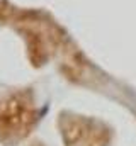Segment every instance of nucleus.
I'll return each mask as SVG.
<instances>
[{"instance_id": "obj_4", "label": "nucleus", "mask_w": 136, "mask_h": 146, "mask_svg": "<svg viewBox=\"0 0 136 146\" xmlns=\"http://www.w3.org/2000/svg\"><path fill=\"white\" fill-rule=\"evenodd\" d=\"M29 146H43V145H39V143H34V145H29Z\"/></svg>"}, {"instance_id": "obj_2", "label": "nucleus", "mask_w": 136, "mask_h": 146, "mask_svg": "<svg viewBox=\"0 0 136 146\" xmlns=\"http://www.w3.org/2000/svg\"><path fill=\"white\" fill-rule=\"evenodd\" d=\"M14 26L27 41L29 60L34 66L44 65L48 58L58 51H70L67 37L55 22H46L34 14L29 15L22 12L14 17Z\"/></svg>"}, {"instance_id": "obj_1", "label": "nucleus", "mask_w": 136, "mask_h": 146, "mask_svg": "<svg viewBox=\"0 0 136 146\" xmlns=\"http://www.w3.org/2000/svg\"><path fill=\"white\" fill-rule=\"evenodd\" d=\"M39 119V109L31 88H9L0 92V145L22 143Z\"/></svg>"}, {"instance_id": "obj_3", "label": "nucleus", "mask_w": 136, "mask_h": 146, "mask_svg": "<svg viewBox=\"0 0 136 146\" xmlns=\"http://www.w3.org/2000/svg\"><path fill=\"white\" fill-rule=\"evenodd\" d=\"M60 129L67 146H104L105 131L94 121L80 115L61 114Z\"/></svg>"}]
</instances>
